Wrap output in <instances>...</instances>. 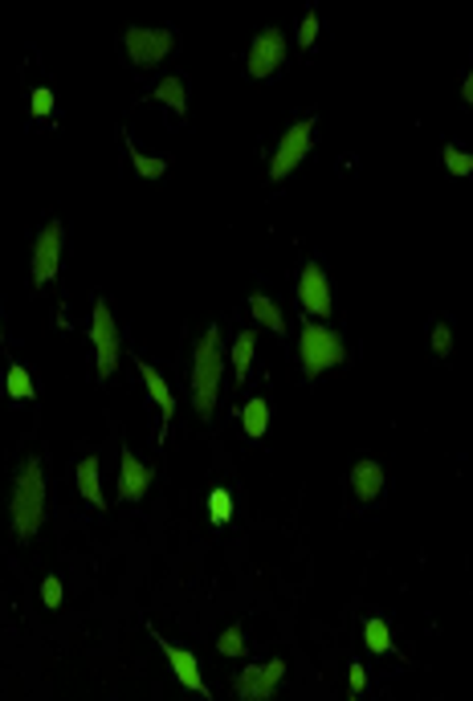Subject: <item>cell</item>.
<instances>
[{
    "label": "cell",
    "instance_id": "1",
    "mask_svg": "<svg viewBox=\"0 0 473 701\" xmlns=\"http://www.w3.org/2000/svg\"><path fill=\"white\" fill-rule=\"evenodd\" d=\"M9 522H12V534H17L20 542L37 538L41 522H45V473H41L37 457H25L17 469L12 498H9Z\"/></svg>",
    "mask_w": 473,
    "mask_h": 701
},
{
    "label": "cell",
    "instance_id": "2",
    "mask_svg": "<svg viewBox=\"0 0 473 701\" xmlns=\"http://www.w3.org/2000/svg\"><path fill=\"white\" fill-rule=\"evenodd\" d=\"M221 371H224L221 327H208L192 351V408L200 416H213L216 395H221Z\"/></svg>",
    "mask_w": 473,
    "mask_h": 701
},
{
    "label": "cell",
    "instance_id": "3",
    "mask_svg": "<svg viewBox=\"0 0 473 701\" xmlns=\"http://www.w3.org/2000/svg\"><path fill=\"white\" fill-rule=\"evenodd\" d=\"M298 363H302V371H306V379H319L322 371L347 363V343H343L330 327H322V322H302V330H298Z\"/></svg>",
    "mask_w": 473,
    "mask_h": 701
},
{
    "label": "cell",
    "instance_id": "4",
    "mask_svg": "<svg viewBox=\"0 0 473 701\" xmlns=\"http://www.w3.org/2000/svg\"><path fill=\"white\" fill-rule=\"evenodd\" d=\"M90 343H94V359H98V375L107 379L115 375V363L123 355V335H118V322L110 314L107 298H94V310H90Z\"/></svg>",
    "mask_w": 473,
    "mask_h": 701
},
{
    "label": "cell",
    "instance_id": "5",
    "mask_svg": "<svg viewBox=\"0 0 473 701\" xmlns=\"http://www.w3.org/2000/svg\"><path fill=\"white\" fill-rule=\"evenodd\" d=\"M310 139H314V118H298L294 126H286L278 151H273V159H270V180L273 183H281L286 175L294 172V167L302 164V159H306Z\"/></svg>",
    "mask_w": 473,
    "mask_h": 701
},
{
    "label": "cell",
    "instance_id": "6",
    "mask_svg": "<svg viewBox=\"0 0 473 701\" xmlns=\"http://www.w3.org/2000/svg\"><path fill=\"white\" fill-rule=\"evenodd\" d=\"M286 681V661H265V664H249L232 677V689L241 701H270L278 693V685Z\"/></svg>",
    "mask_w": 473,
    "mask_h": 701
},
{
    "label": "cell",
    "instance_id": "7",
    "mask_svg": "<svg viewBox=\"0 0 473 701\" xmlns=\"http://www.w3.org/2000/svg\"><path fill=\"white\" fill-rule=\"evenodd\" d=\"M61 245H66V229H61V221H49L45 229L37 232V245H33V281L37 286H49V281L58 278L61 269Z\"/></svg>",
    "mask_w": 473,
    "mask_h": 701
},
{
    "label": "cell",
    "instance_id": "8",
    "mask_svg": "<svg viewBox=\"0 0 473 701\" xmlns=\"http://www.w3.org/2000/svg\"><path fill=\"white\" fill-rule=\"evenodd\" d=\"M123 49L135 66H155V61H164L175 49V33L172 29H126Z\"/></svg>",
    "mask_w": 473,
    "mask_h": 701
},
{
    "label": "cell",
    "instance_id": "9",
    "mask_svg": "<svg viewBox=\"0 0 473 701\" xmlns=\"http://www.w3.org/2000/svg\"><path fill=\"white\" fill-rule=\"evenodd\" d=\"M281 66H286V37H281V29H261L249 45V58H245L249 77H273Z\"/></svg>",
    "mask_w": 473,
    "mask_h": 701
},
{
    "label": "cell",
    "instance_id": "10",
    "mask_svg": "<svg viewBox=\"0 0 473 701\" xmlns=\"http://www.w3.org/2000/svg\"><path fill=\"white\" fill-rule=\"evenodd\" d=\"M298 306L310 314V322H314V318H330V310H335V298H330V281H327V273H322L319 261H306V269H302V278H298Z\"/></svg>",
    "mask_w": 473,
    "mask_h": 701
},
{
    "label": "cell",
    "instance_id": "11",
    "mask_svg": "<svg viewBox=\"0 0 473 701\" xmlns=\"http://www.w3.org/2000/svg\"><path fill=\"white\" fill-rule=\"evenodd\" d=\"M155 485V469L143 465L131 449L118 452V498L123 501H143Z\"/></svg>",
    "mask_w": 473,
    "mask_h": 701
},
{
    "label": "cell",
    "instance_id": "12",
    "mask_svg": "<svg viewBox=\"0 0 473 701\" xmlns=\"http://www.w3.org/2000/svg\"><path fill=\"white\" fill-rule=\"evenodd\" d=\"M155 636V644L164 648V656H167V664H172V672H175V681L183 685V689H192V693H200V697H208V685H204V672H200V661H196L188 648H180V644H172V640H164L159 632H151Z\"/></svg>",
    "mask_w": 473,
    "mask_h": 701
},
{
    "label": "cell",
    "instance_id": "13",
    "mask_svg": "<svg viewBox=\"0 0 473 701\" xmlns=\"http://www.w3.org/2000/svg\"><path fill=\"white\" fill-rule=\"evenodd\" d=\"M387 477H384V465L371 461V457H363V461L351 465V493H355L359 501H376L379 493H384Z\"/></svg>",
    "mask_w": 473,
    "mask_h": 701
},
{
    "label": "cell",
    "instance_id": "14",
    "mask_svg": "<svg viewBox=\"0 0 473 701\" xmlns=\"http://www.w3.org/2000/svg\"><path fill=\"white\" fill-rule=\"evenodd\" d=\"M135 367H139V375H143V384H147V395L155 400V408H159V416L164 420H172V412H175V395H172V387H167V379L159 371H155L147 359H135Z\"/></svg>",
    "mask_w": 473,
    "mask_h": 701
},
{
    "label": "cell",
    "instance_id": "15",
    "mask_svg": "<svg viewBox=\"0 0 473 701\" xmlns=\"http://www.w3.org/2000/svg\"><path fill=\"white\" fill-rule=\"evenodd\" d=\"M74 477H77V493H82V501H86V506H94V509L107 506V498H102V485H98V457H82Z\"/></svg>",
    "mask_w": 473,
    "mask_h": 701
},
{
    "label": "cell",
    "instance_id": "16",
    "mask_svg": "<svg viewBox=\"0 0 473 701\" xmlns=\"http://www.w3.org/2000/svg\"><path fill=\"white\" fill-rule=\"evenodd\" d=\"M147 98L172 106L175 115H188V82H183V77H164V82H155Z\"/></svg>",
    "mask_w": 473,
    "mask_h": 701
},
{
    "label": "cell",
    "instance_id": "17",
    "mask_svg": "<svg viewBox=\"0 0 473 701\" xmlns=\"http://www.w3.org/2000/svg\"><path fill=\"white\" fill-rule=\"evenodd\" d=\"M241 424H245V436H249V441H261L265 428H270V403L261 400V395H253L241 408Z\"/></svg>",
    "mask_w": 473,
    "mask_h": 701
},
{
    "label": "cell",
    "instance_id": "18",
    "mask_svg": "<svg viewBox=\"0 0 473 701\" xmlns=\"http://www.w3.org/2000/svg\"><path fill=\"white\" fill-rule=\"evenodd\" d=\"M249 310H253V318H257L265 330H273V335H286V314L278 310V302H273V298H265V294H253Z\"/></svg>",
    "mask_w": 473,
    "mask_h": 701
},
{
    "label": "cell",
    "instance_id": "19",
    "mask_svg": "<svg viewBox=\"0 0 473 701\" xmlns=\"http://www.w3.org/2000/svg\"><path fill=\"white\" fill-rule=\"evenodd\" d=\"M4 392H9V400H33L37 387H33L29 367H25V363H9V371H4Z\"/></svg>",
    "mask_w": 473,
    "mask_h": 701
},
{
    "label": "cell",
    "instance_id": "20",
    "mask_svg": "<svg viewBox=\"0 0 473 701\" xmlns=\"http://www.w3.org/2000/svg\"><path fill=\"white\" fill-rule=\"evenodd\" d=\"M253 351H257V338H253V330H241V335L232 338V371H237V379H245V375H249Z\"/></svg>",
    "mask_w": 473,
    "mask_h": 701
},
{
    "label": "cell",
    "instance_id": "21",
    "mask_svg": "<svg viewBox=\"0 0 473 701\" xmlns=\"http://www.w3.org/2000/svg\"><path fill=\"white\" fill-rule=\"evenodd\" d=\"M363 644L371 648V653H392V628H387V620H379V615H371L363 624Z\"/></svg>",
    "mask_w": 473,
    "mask_h": 701
},
{
    "label": "cell",
    "instance_id": "22",
    "mask_svg": "<svg viewBox=\"0 0 473 701\" xmlns=\"http://www.w3.org/2000/svg\"><path fill=\"white\" fill-rule=\"evenodd\" d=\"M245 632H241V624H229L221 636H216V653L221 656H245Z\"/></svg>",
    "mask_w": 473,
    "mask_h": 701
},
{
    "label": "cell",
    "instance_id": "23",
    "mask_svg": "<svg viewBox=\"0 0 473 701\" xmlns=\"http://www.w3.org/2000/svg\"><path fill=\"white\" fill-rule=\"evenodd\" d=\"M131 164H135V172H139V175H147V180H159V175L167 172V164L159 159V155L151 159V155H143L139 147H131Z\"/></svg>",
    "mask_w": 473,
    "mask_h": 701
},
{
    "label": "cell",
    "instance_id": "24",
    "mask_svg": "<svg viewBox=\"0 0 473 701\" xmlns=\"http://www.w3.org/2000/svg\"><path fill=\"white\" fill-rule=\"evenodd\" d=\"M208 514H213L216 526H224V522L232 518V493L229 490H213V493H208Z\"/></svg>",
    "mask_w": 473,
    "mask_h": 701
},
{
    "label": "cell",
    "instance_id": "25",
    "mask_svg": "<svg viewBox=\"0 0 473 701\" xmlns=\"http://www.w3.org/2000/svg\"><path fill=\"white\" fill-rule=\"evenodd\" d=\"M444 167H449L453 175H461V180H465V175H473V155L449 143V147H444Z\"/></svg>",
    "mask_w": 473,
    "mask_h": 701
},
{
    "label": "cell",
    "instance_id": "26",
    "mask_svg": "<svg viewBox=\"0 0 473 701\" xmlns=\"http://www.w3.org/2000/svg\"><path fill=\"white\" fill-rule=\"evenodd\" d=\"M314 37H319V12L306 9V17L298 20V45L310 49V45H314Z\"/></svg>",
    "mask_w": 473,
    "mask_h": 701
},
{
    "label": "cell",
    "instance_id": "27",
    "mask_svg": "<svg viewBox=\"0 0 473 701\" xmlns=\"http://www.w3.org/2000/svg\"><path fill=\"white\" fill-rule=\"evenodd\" d=\"M61 596H66V591H61V579H58V575H49L45 583H41V604H45L49 612H58V607H61Z\"/></svg>",
    "mask_w": 473,
    "mask_h": 701
},
{
    "label": "cell",
    "instance_id": "28",
    "mask_svg": "<svg viewBox=\"0 0 473 701\" xmlns=\"http://www.w3.org/2000/svg\"><path fill=\"white\" fill-rule=\"evenodd\" d=\"M449 351H453V330H449V322H436L433 327V355L444 359Z\"/></svg>",
    "mask_w": 473,
    "mask_h": 701
},
{
    "label": "cell",
    "instance_id": "29",
    "mask_svg": "<svg viewBox=\"0 0 473 701\" xmlns=\"http://www.w3.org/2000/svg\"><path fill=\"white\" fill-rule=\"evenodd\" d=\"M33 115L37 118L53 115V90H33Z\"/></svg>",
    "mask_w": 473,
    "mask_h": 701
},
{
    "label": "cell",
    "instance_id": "30",
    "mask_svg": "<svg viewBox=\"0 0 473 701\" xmlns=\"http://www.w3.org/2000/svg\"><path fill=\"white\" fill-rule=\"evenodd\" d=\"M347 685H351V697L367 689V669H363L359 661H351V669H347Z\"/></svg>",
    "mask_w": 473,
    "mask_h": 701
},
{
    "label": "cell",
    "instance_id": "31",
    "mask_svg": "<svg viewBox=\"0 0 473 701\" xmlns=\"http://www.w3.org/2000/svg\"><path fill=\"white\" fill-rule=\"evenodd\" d=\"M461 98H465V102H473V77L469 74H465V82H461Z\"/></svg>",
    "mask_w": 473,
    "mask_h": 701
},
{
    "label": "cell",
    "instance_id": "32",
    "mask_svg": "<svg viewBox=\"0 0 473 701\" xmlns=\"http://www.w3.org/2000/svg\"><path fill=\"white\" fill-rule=\"evenodd\" d=\"M0 338H4V314H0Z\"/></svg>",
    "mask_w": 473,
    "mask_h": 701
},
{
    "label": "cell",
    "instance_id": "33",
    "mask_svg": "<svg viewBox=\"0 0 473 701\" xmlns=\"http://www.w3.org/2000/svg\"><path fill=\"white\" fill-rule=\"evenodd\" d=\"M351 701H355V697H351Z\"/></svg>",
    "mask_w": 473,
    "mask_h": 701
}]
</instances>
